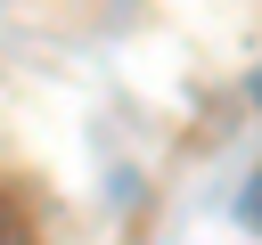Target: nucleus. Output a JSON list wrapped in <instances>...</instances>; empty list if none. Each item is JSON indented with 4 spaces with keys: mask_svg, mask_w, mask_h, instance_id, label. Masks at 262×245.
<instances>
[{
    "mask_svg": "<svg viewBox=\"0 0 262 245\" xmlns=\"http://www.w3.org/2000/svg\"><path fill=\"white\" fill-rule=\"evenodd\" d=\"M0 245H33V229H25V212L0 196Z\"/></svg>",
    "mask_w": 262,
    "mask_h": 245,
    "instance_id": "f257e3e1",
    "label": "nucleus"
},
{
    "mask_svg": "<svg viewBox=\"0 0 262 245\" xmlns=\"http://www.w3.org/2000/svg\"><path fill=\"white\" fill-rule=\"evenodd\" d=\"M246 220H254V229H262V180H254V188H246Z\"/></svg>",
    "mask_w": 262,
    "mask_h": 245,
    "instance_id": "f03ea898",
    "label": "nucleus"
}]
</instances>
